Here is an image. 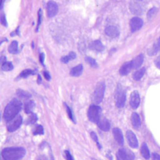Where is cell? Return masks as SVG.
Here are the masks:
<instances>
[{
	"label": "cell",
	"mask_w": 160,
	"mask_h": 160,
	"mask_svg": "<svg viewBox=\"0 0 160 160\" xmlns=\"http://www.w3.org/2000/svg\"><path fill=\"white\" fill-rule=\"evenodd\" d=\"M21 109V103L19 100L13 99L5 108L3 117L6 122H9L16 118V116L18 114Z\"/></svg>",
	"instance_id": "6da1fadb"
},
{
	"label": "cell",
	"mask_w": 160,
	"mask_h": 160,
	"mask_svg": "<svg viewBox=\"0 0 160 160\" xmlns=\"http://www.w3.org/2000/svg\"><path fill=\"white\" fill-rule=\"evenodd\" d=\"M26 154L23 148H6L2 151L3 160H20Z\"/></svg>",
	"instance_id": "7a4b0ae2"
},
{
	"label": "cell",
	"mask_w": 160,
	"mask_h": 160,
	"mask_svg": "<svg viewBox=\"0 0 160 160\" xmlns=\"http://www.w3.org/2000/svg\"><path fill=\"white\" fill-rule=\"evenodd\" d=\"M105 90H106V85L104 82H99L97 84L92 96V101L95 105H98L102 102L104 98Z\"/></svg>",
	"instance_id": "3957f363"
},
{
	"label": "cell",
	"mask_w": 160,
	"mask_h": 160,
	"mask_svg": "<svg viewBox=\"0 0 160 160\" xmlns=\"http://www.w3.org/2000/svg\"><path fill=\"white\" fill-rule=\"evenodd\" d=\"M115 99L117 107L122 108L124 106L125 102H126V93L120 84H119L116 91Z\"/></svg>",
	"instance_id": "277c9868"
},
{
	"label": "cell",
	"mask_w": 160,
	"mask_h": 160,
	"mask_svg": "<svg viewBox=\"0 0 160 160\" xmlns=\"http://www.w3.org/2000/svg\"><path fill=\"white\" fill-rule=\"evenodd\" d=\"M100 113H101V108L97 105H93L89 107L88 111V117L91 121L98 123L100 120Z\"/></svg>",
	"instance_id": "5b68a950"
},
{
	"label": "cell",
	"mask_w": 160,
	"mask_h": 160,
	"mask_svg": "<svg viewBox=\"0 0 160 160\" xmlns=\"http://www.w3.org/2000/svg\"><path fill=\"white\" fill-rule=\"evenodd\" d=\"M130 9L131 12L135 15H141L145 10L144 5L142 4V1L139 0H132L130 3Z\"/></svg>",
	"instance_id": "8992f818"
},
{
	"label": "cell",
	"mask_w": 160,
	"mask_h": 160,
	"mask_svg": "<svg viewBox=\"0 0 160 160\" xmlns=\"http://www.w3.org/2000/svg\"><path fill=\"white\" fill-rule=\"evenodd\" d=\"M126 135L130 146L133 148H138V141L137 137L134 134V133L131 131H128Z\"/></svg>",
	"instance_id": "52a82bcc"
},
{
	"label": "cell",
	"mask_w": 160,
	"mask_h": 160,
	"mask_svg": "<svg viewBox=\"0 0 160 160\" xmlns=\"http://www.w3.org/2000/svg\"><path fill=\"white\" fill-rule=\"evenodd\" d=\"M22 120H23V119H22V117H20V116H18V117H17L16 118H14L13 120H12V121L8 125V131H9V132H13V131H17V130L20 128V125H21Z\"/></svg>",
	"instance_id": "ba28073f"
},
{
	"label": "cell",
	"mask_w": 160,
	"mask_h": 160,
	"mask_svg": "<svg viewBox=\"0 0 160 160\" xmlns=\"http://www.w3.org/2000/svg\"><path fill=\"white\" fill-rule=\"evenodd\" d=\"M143 25V20L139 17H134L131 20L130 22V27H131V30L132 32H135V31H138Z\"/></svg>",
	"instance_id": "9c48e42d"
},
{
	"label": "cell",
	"mask_w": 160,
	"mask_h": 160,
	"mask_svg": "<svg viewBox=\"0 0 160 160\" xmlns=\"http://www.w3.org/2000/svg\"><path fill=\"white\" fill-rule=\"evenodd\" d=\"M140 95H139L138 92L134 91L131 95V100H130V104H131V108L136 109L140 105Z\"/></svg>",
	"instance_id": "30bf717a"
},
{
	"label": "cell",
	"mask_w": 160,
	"mask_h": 160,
	"mask_svg": "<svg viewBox=\"0 0 160 160\" xmlns=\"http://www.w3.org/2000/svg\"><path fill=\"white\" fill-rule=\"evenodd\" d=\"M117 160H133L134 156L132 153L125 149H120L117 154Z\"/></svg>",
	"instance_id": "8fae6325"
},
{
	"label": "cell",
	"mask_w": 160,
	"mask_h": 160,
	"mask_svg": "<svg viewBox=\"0 0 160 160\" xmlns=\"http://www.w3.org/2000/svg\"><path fill=\"white\" fill-rule=\"evenodd\" d=\"M47 12L48 17H55L58 12V5L53 1L48 2L47 5Z\"/></svg>",
	"instance_id": "7c38bea8"
},
{
	"label": "cell",
	"mask_w": 160,
	"mask_h": 160,
	"mask_svg": "<svg viewBox=\"0 0 160 160\" xmlns=\"http://www.w3.org/2000/svg\"><path fill=\"white\" fill-rule=\"evenodd\" d=\"M105 32L107 34L108 36L111 38H117L118 37L119 34H120V31L119 29L115 26H109L106 28L105 30Z\"/></svg>",
	"instance_id": "4fadbf2b"
},
{
	"label": "cell",
	"mask_w": 160,
	"mask_h": 160,
	"mask_svg": "<svg viewBox=\"0 0 160 160\" xmlns=\"http://www.w3.org/2000/svg\"><path fill=\"white\" fill-rule=\"evenodd\" d=\"M112 134H113L114 138L117 141V143L120 144V145H123V141L124 140H123V133L120 131V129H119V128H114V129L112 130Z\"/></svg>",
	"instance_id": "5bb4252c"
},
{
	"label": "cell",
	"mask_w": 160,
	"mask_h": 160,
	"mask_svg": "<svg viewBox=\"0 0 160 160\" xmlns=\"http://www.w3.org/2000/svg\"><path fill=\"white\" fill-rule=\"evenodd\" d=\"M132 69H134L133 68L132 61H129V62L125 63L124 65L120 68V73L121 75H123V76H124V75H128V73L131 72V70H132Z\"/></svg>",
	"instance_id": "9a60e30c"
},
{
	"label": "cell",
	"mask_w": 160,
	"mask_h": 160,
	"mask_svg": "<svg viewBox=\"0 0 160 160\" xmlns=\"http://www.w3.org/2000/svg\"><path fill=\"white\" fill-rule=\"evenodd\" d=\"M98 126L103 131H108L110 129V123H109V122L106 119L100 120L98 123Z\"/></svg>",
	"instance_id": "2e32d148"
},
{
	"label": "cell",
	"mask_w": 160,
	"mask_h": 160,
	"mask_svg": "<svg viewBox=\"0 0 160 160\" xmlns=\"http://www.w3.org/2000/svg\"><path fill=\"white\" fill-rule=\"evenodd\" d=\"M131 122H132V125L135 129H138L141 127V119L138 113L134 112L131 116Z\"/></svg>",
	"instance_id": "e0dca14e"
},
{
	"label": "cell",
	"mask_w": 160,
	"mask_h": 160,
	"mask_svg": "<svg viewBox=\"0 0 160 160\" xmlns=\"http://www.w3.org/2000/svg\"><path fill=\"white\" fill-rule=\"evenodd\" d=\"M90 48L96 52H102L104 49V45H102V43L100 41H95V42L91 43Z\"/></svg>",
	"instance_id": "ac0fdd59"
},
{
	"label": "cell",
	"mask_w": 160,
	"mask_h": 160,
	"mask_svg": "<svg viewBox=\"0 0 160 160\" xmlns=\"http://www.w3.org/2000/svg\"><path fill=\"white\" fill-rule=\"evenodd\" d=\"M143 61H144V55L140 54L139 56H138L135 59L132 60L133 68L134 69L139 68V67L142 66V64L143 63Z\"/></svg>",
	"instance_id": "d6986e66"
},
{
	"label": "cell",
	"mask_w": 160,
	"mask_h": 160,
	"mask_svg": "<svg viewBox=\"0 0 160 160\" xmlns=\"http://www.w3.org/2000/svg\"><path fill=\"white\" fill-rule=\"evenodd\" d=\"M141 153L145 159H148L150 158V152L146 143L142 144V148H141Z\"/></svg>",
	"instance_id": "ffe728a7"
},
{
	"label": "cell",
	"mask_w": 160,
	"mask_h": 160,
	"mask_svg": "<svg viewBox=\"0 0 160 160\" xmlns=\"http://www.w3.org/2000/svg\"><path fill=\"white\" fill-rule=\"evenodd\" d=\"M83 72V66L81 64L78 65L77 67H73L71 70H70V74L73 77H78Z\"/></svg>",
	"instance_id": "44dd1931"
},
{
	"label": "cell",
	"mask_w": 160,
	"mask_h": 160,
	"mask_svg": "<svg viewBox=\"0 0 160 160\" xmlns=\"http://www.w3.org/2000/svg\"><path fill=\"white\" fill-rule=\"evenodd\" d=\"M159 49H160V37L159 38V39L155 42L152 48L148 51V54H149L150 56H153V55L156 54V53L159 51Z\"/></svg>",
	"instance_id": "7402d4cb"
},
{
	"label": "cell",
	"mask_w": 160,
	"mask_h": 160,
	"mask_svg": "<svg viewBox=\"0 0 160 160\" xmlns=\"http://www.w3.org/2000/svg\"><path fill=\"white\" fill-rule=\"evenodd\" d=\"M35 104L33 101H28L24 105V111L26 113H31L34 109Z\"/></svg>",
	"instance_id": "603a6c76"
},
{
	"label": "cell",
	"mask_w": 160,
	"mask_h": 160,
	"mask_svg": "<svg viewBox=\"0 0 160 160\" xmlns=\"http://www.w3.org/2000/svg\"><path fill=\"white\" fill-rule=\"evenodd\" d=\"M145 68L144 67V68H141L139 69V70H138L137 71L134 73V79L135 80V81H140L141 79L142 78V77L144 76V74H145Z\"/></svg>",
	"instance_id": "cb8c5ba5"
},
{
	"label": "cell",
	"mask_w": 160,
	"mask_h": 160,
	"mask_svg": "<svg viewBox=\"0 0 160 160\" xmlns=\"http://www.w3.org/2000/svg\"><path fill=\"white\" fill-rule=\"evenodd\" d=\"M75 58H76V54H75L74 52H70V53H69L67 56L62 57V59H61V61H62V62H64V63H67V62H70V61L74 59Z\"/></svg>",
	"instance_id": "d4e9b609"
},
{
	"label": "cell",
	"mask_w": 160,
	"mask_h": 160,
	"mask_svg": "<svg viewBox=\"0 0 160 160\" xmlns=\"http://www.w3.org/2000/svg\"><path fill=\"white\" fill-rule=\"evenodd\" d=\"M17 49H18V43H17V42L14 41L9 45V52L10 53H17Z\"/></svg>",
	"instance_id": "484cf974"
},
{
	"label": "cell",
	"mask_w": 160,
	"mask_h": 160,
	"mask_svg": "<svg viewBox=\"0 0 160 160\" xmlns=\"http://www.w3.org/2000/svg\"><path fill=\"white\" fill-rule=\"evenodd\" d=\"M12 69H13V66L10 62H5L2 65V70L3 71H10Z\"/></svg>",
	"instance_id": "4316f807"
},
{
	"label": "cell",
	"mask_w": 160,
	"mask_h": 160,
	"mask_svg": "<svg viewBox=\"0 0 160 160\" xmlns=\"http://www.w3.org/2000/svg\"><path fill=\"white\" fill-rule=\"evenodd\" d=\"M17 95L22 98H29L31 97V95H30L28 92H25V91H23V90H20V89L17 91Z\"/></svg>",
	"instance_id": "83f0119b"
},
{
	"label": "cell",
	"mask_w": 160,
	"mask_h": 160,
	"mask_svg": "<svg viewBox=\"0 0 160 160\" xmlns=\"http://www.w3.org/2000/svg\"><path fill=\"white\" fill-rule=\"evenodd\" d=\"M85 60H86V62H87L88 63L89 65L91 66V67H95H95H98V64H97L96 61H95L94 59H92V58L86 57Z\"/></svg>",
	"instance_id": "f1b7e54d"
},
{
	"label": "cell",
	"mask_w": 160,
	"mask_h": 160,
	"mask_svg": "<svg viewBox=\"0 0 160 160\" xmlns=\"http://www.w3.org/2000/svg\"><path fill=\"white\" fill-rule=\"evenodd\" d=\"M65 106H66V109H67V114H68V116H69V118H70V120H72V121H73V122H74V123H75L74 117H73V112H72L71 109H70V108L69 107V106H67V104H65Z\"/></svg>",
	"instance_id": "f546056e"
},
{
	"label": "cell",
	"mask_w": 160,
	"mask_h": 160,
	"mask_svg": "<svg viewBox=\"0 0 160 160\" xmlns=\"http://www.w3.org/2000/svg\"><path fill=\"white\" fill-rule=\"evenodd\" d=\"M44 134V130L42 126L41 125H38V126L36 128L35 131H34V135H38V134Z\"/></svg>",
	"instance_id": "4dcf8cb0"
},
{
	"label": "cell",
	"mask_w": 160,
	"mask_h": 160,
	"mask_svg": "<svg viewBox=\"0 0 160 160\" xmlns=\"http://www.w3.org/2000/svg\"><path fill=\"white\" fill-rule=\"evenodd\" d=\"M91 137H92V138L93 139L94 141H95V143H96V145H98V148H99V149H101V148H102V146H101V145H100V144H99V142H98V137H97L96 134H95V132H92V133H91Z\"/></svg>",
	"instance_id": "1f68e13d"
},
{
	"label": "cell",
	"mask_w": 160,
	"mask_h": 160,
	"mask_svg": "<svg viewBox=\"0 0 160 160\" xmlns=\"http://www.w3.org/2000/svg\"><path fill=\"white\" fill-rule=\"evenodd\" d=\"M32 73H33V71L31 70H25L20 73V77H21V78H27V77L32 74Z\"/></svg>",
	"instance_id": "d6a6232c"
},
{
	"label": "cell",
	"mask_w": 160,
	"mask_h": 160,
	"mask_svg": "<svg viewBox=\"0 0 160 160\" xmlns=\"http://www.w3.org/2000/svg\"><path fill=\"white\" fill-rule=\"evenodd\" d=\"M156 12H157V9L156 8H152V9H150L148 12V18H152L156 13Z\"/></svg>",
	"instance_id": "836d02e7"
},
{
	"label": "cell",
	"mask_w": 160,
	"mask_h": 160,
	"mask_svg": "<svg viewBox=\"0 0 160 160\" xmlns=\"http://www.w3.org/2000/svg\"><path fill=\"white\" fill-rule=\"evenodd\" d=\"M37 121V116L35 115V114H32V115L31 116V117L29 118V121H28V123H34L35 122Z\"/></svg>",
	"instance_id": "e575fe53"
},
{
	"label": "cell",
	"mask_w": 160,
	"mask_h": 160,
	"mask_svg": "<svg viewBox=\"0 0 160 160\" xmlns=\"http://www.w3.org/2000/svg\"><path fill=\"white\" fill-rule=\"evenodd\" d=\"M65 153V156H66V159L67 160H74L73 159V157L72 156V155L70 154V152L69 151H65L64 152Z\"/></svg>",
	"instance_id": "d590c367"
},
{
	"label": "cell",
	"mask_w": 160,
	"mask_h": 160,
	"mask_svg": "<svg viewBox=\"0 0 160 160\" xmlns=\"http://www.w3.org/2000/svg\"><path fill=\"white\" fill-rule=\"evenodd\" d=\"M1 23H2V24L4 25V26H7V22H6V18H5V16L4 15L2 16Z\"/></svg>",
	"instance_id": "8d00e7d4"
},
{
	"label": "cell",
	"mask_w": 160,
	"mask_h": 160,
	"mask_svg": "<svg viewBox=\"0 0 160 160\" xmlns=\"http://www.w3.org/2000/svg\"><path fill=\"white\" fill-rule=\"evenodd\" d=\"M41 21H42V10H39L38 12V28L39 25H40Z\"/></svg>",
	"instance_id": "74e56055"
},
{
	"label": "cell",
	"mask_w": 160,
	"mask_h": 160,
	"mask_svg": "<svg viewBox=\"0 0 160 160\" xmlns=\"http://www.w3.org/2000/svg\"><path fill=\"white\" fill-rule=\"evenodd\" d=\"M155 63H156V67H157L158 68L160 69V56H158L157 59H156V61H155Z\"/></svg>",
	"instance_id": "f35d334b"
},
{
	"label": "cell",
	"mask_w": 160,
	"mask_h": 160,
	"mask_svg": "<svg viewBox=\"0 0 160 160\" xmlns=\"http://www.w3.org/2000/svg\"><path fill=\"white\" fill-rule=\"evenodd\" d=\"M44 77H45V79L48 80V81H49V80L51 79V76H50V74L47 71L44 72Z\"/></svg>",
	"instance_id": "ab89813d"
},
{
	"label": "cell",
	"mask_w": 160,
	"mask_h": 160,
	"mask_svg": "<svg viewBox=\"0 0 160 160\" xmlns=\"http://www.w3.org/2000/svg\"><path fill=\"white\" fill-rule=\"evenodd\" d=\"M152 160H160V156L159 154L154 153L152 155Z\"/></svg>",
	"instance_id": "60d3db41"
},
{
	"label": "cell",
	"mask_w": 160,
	"mask_h": 160,
	"mask_svg": "<svg viewBox=\"0 0 160 160\" xmlns=\"http://www.w3.org/2000/svg\"><path fill=\"white\" fill-rule=\"evenodd\" d=\"M40 61L42 63H43V61H44V54H41L40 55Z\"/></svg>",
	"instance_id": "b9f144b4"
},
{
	"label": "cell",
	"mask_w": 160,
	"mask_h": 160,
	"mask_svg": "<svg viewBox=\"0 0 160 160\" xmlns=\"http://www.w3.org/2000/svg\"><path fill=\"white\" fill-rule=\"evenodd\" d=\"M41 77L40 76H38V84H41Z\"/></svg>",
	"instance_id": "7bdbcfd3"
},
{
	"label": "cell",
	"mask_w": 160,
	"mask_h": 160,
	"mask_svg": "<svg viewBox=\"0 0 160 160\" xmlns=\"http://www.w3.org/2000/svg\"><path fill=\"white\" fill-rule=\"evenodd\" d=\"M139 1H142V0H139Z\"/></svg>",
	"instance_id": "ee69618b"
}]
</instances>
